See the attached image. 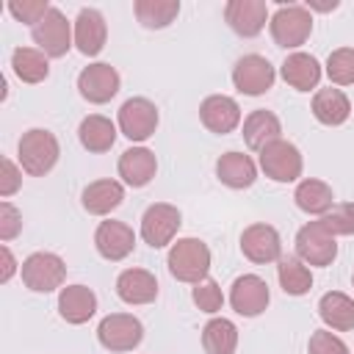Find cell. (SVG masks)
Segmentation results:
<instances>
[{
	"label": "cell",
	"instance_id": "30",
	"mask_svg": "<svg viewBox=\"0 0 354 354\" xmlns=\"http://www.w3.org/2000/svg\"><path fill=\"white\" fill-rule=\"evenodd\" d=\"M277 279L288 296H304L313 288V271L296 254H282L277 260Z\"/></svg>",
	"mask_w": 354,
	"mask_h": 354
},
{
	"label": "cell",
	"instance_id": "21",
	"mask_svg": "<svg viewBox=\"0 0 354 354\" xmlns=\"http://www.w3.org/2000/svg\"><path fill=\"white\" fill-rule=\"evenodd\" d=\"M216 177L232 188V191H243L249 185H254L257 180V163L252 160V155H243V152H224L218 160H216Z\"/></svg>",
	"mask_w": 354,
	"mask_h": 354
},
{
	"label": "cell",
	"instance_id": "9",
	"mask_svg": "<svg viewBox=\"0 0 354 354\" xmlns=\"http://www.w3.org/2000/svg\"><path fill=\"white\" fill-rule=\"evenodd\" d=\"M183 224V213L169 202H155L141 216V241L152 249H163L174 243L177 230Z\"/></svg>",
	"mask_w": 354,
	"mask_h": 354
},
{
	"label": "cell",
	"instance_id": "35",
	"mask_svg": "<svg viewBox=\"0 0 354 354\" xmlns=\"http://www.w3.org/2000/svg\"><path fill=\"white\" fill-rule=\"evenodd\" d=\"M191 299H194V304H196L202 313H207V315H216V313L224 307L221 285H218L216 279H210V277H205L202 282H196V285H194Z\"/></svg>",
	"mask_w": 354,
	"mask_h": 354
},
{
	"label": "cell",
	"instance_id": "25",
	"mask_svg": "<svg viewBox=\"0 0 354 354\" xmlns=\"http://www.w3.org/2000/svg\"><path fill=\"white\" fill-rule=\"evenodd\" d=\"M310 111H313V116H315L321 124L337 127V124H343V122L351 116V102H348V97H346L340 88L329 86V88H318V91L313 94Z\"/></svg>",
	"mask_w": 354,
	"mask_h": 354
},
{
	"label": "cell",
	"instance_id": "13",
	"mask_svg": "<svg viewBox=\"0 0 354 354\" xmlns=\"http://www.w3.org/2000/svg\"><path fill=\"white\" fill-rule=\"evenodd\" d=\"M268 301H271L268 285H266V279L257 277V274H243V277H238V279L232 282V288H230V307H232L238 315H243V318H254V315L266 313Z\"/></svg>",
	"mask_w": 354,
	"mask_h": 354
},
{
	"label": "cell",
	"instance_id": "7",
	"mask_svg": "<svg viewBox=\"0 0 354 354\" xmlns=\"http://www.w3.org/2000/svg\"><path fill=\"white\" fill-rule=\"evenodd\" d=\"M97 340L108 351H133L144 340V324L130 313H111L97 326Z\"/></svg>",
	"mask_w": 354,
	"mask_h": 354
},
{
	"label": "cell",
	"instance_id": "16",
	"mask_svg": "<svg viewBox=\"0 0 354 354\" xmlns=\"http://www.w3.org/2000/svg\"><path fill=\"white\" fill-rule=\"evenodd\" d=\"M94 246H97L100 257H105L111 263H119V260H124L133 252L136 232H133L130 224L116 221V218H108V221H100V227L94 232Z\"/></svg>",
	"mask_w": 354,
	"mask_h": 354
},
{
	"label": "cell",
	"instance_id": "5",
	"mask_svg": "<svg viewBox=\"0 0 354 354\" xmlns=\"http://www.w3.org/2000/svg\"><path fill=\"white\" fill-rule=\"evenodd\" d=\"M30 39L33 44L47 55V58H64L69 53V47L75 44V33H72V25L69 19L64 17L61 8H50L47 17L41 22H36L30 28Z\"/></svg>",
	"mask_w": 354,
	"mask_h": 354
},
{
	"label": "cell",
	"instance_id": "33",
	"mask_svg": "<svg viewBox=\"0 0 354 354\" xmlns=\"http://www.w3.org/2000/svg\"><path fill=\"white\" fill-rule=\"evenodd\" d=\"M133 11H136V19L144 28L160 30V28H169L177 19L180 3L177 0H136Z\"/></svg>",
	"mask_w": 354,
	"mask_h": 354
},
{
	"label": "cell",
	"instance_id": "27",
	"mask_svg": "<svg viewBox=\"0 0 354 354\" xmlns=\"http://www.w3.org/2000/svg\"><path fill=\"white\" fill-rule=\"evenodd\" d=\"M293 199H296V207L310 213V216H326L332 207H335V191L329 183L324 180H315V177H307L296 185L293 191Z\"/></svg>",
	"mask_w": 354,
	"mask_h": 354
},
{
	"label": "cell",
	"instance_id": "34",
	"mask_svg": "<svg viewBox=\"0 0 354 354\" xmlns=\"http://www.w3.org/2000/svg\"><path fill=\"white\" fill-rule=\"evenodd\" d=\"M326 75L335 86L354 83V47H337L326 58Z\"/></svg>",
	"mask_w": 354,
	"mask_h": 354
},
{
	"label": "cell",
	"instance_id": "8",
	"mask_svg": "<svg viewBox=\"0 0 354 354\" xmlns=\"http://www.w3.org/2000/svg\"><path fill=\"white\" fill-rule=\"evenodd\" d=\"M296 257L307 266H318L326 268L335 263L337 257V241L332 232H326V227L321 221H307L299 232H296Z\"/></svg>",
	"mask_w": 354,
	"mask_h": 354
},
{
	"label": "cell",
	"instance_id": "26",
	"mask_svg": "<svg viewBox=\"0 0 354 354\" xmlns=\"http://www.w3.org/2000/svg\"><path fill=\"white\" fill-rule=\"evenodd\" d=\"M279 133H282V122H279V116H277L274 111L257 108V111H252V113L243 119V141H246V147L254 149V152H260L266 144L282 138Z\"/></svg>",
	"mask_w": 354,
	"mask_h": 354
},
{
	"label": "cell",
	"instance_id": "24",
	"mask_svg": "<svg viewBox=\"0 0 354 354\" xmlns=\"http://www.w3.org/2000/svg\"><path fill=\"white\" fill-rule=\"evenodd\" d=\"M122 202H124V188L119 180H94L80 194V205L91 216H108Z\"/></svg>",
	"mask_w": 354,
	"mask_h": 354
},
{
	"label": "cell",
	"instance_id": "15",
	"mask_svg": "<svg viewBox=\"0 0 354 354\" xmlns=\"http://www.w3.org/2000/svg\"><path fill=\"white\" fill-rule=\"evenodd\" d=\"M224 19L238 36L254 39L257 33H263V28L271 17H268L266 0H230L224 6Z\"/></svg>",
	"mask_w": 354,
	"mask_h": 354
},
{
	"label": "cell",
	"instance_id": "14",
	"mask_svg": "<svg viewBox=\"0 0 354 354\" xmlns=\"http://www.w3.org/2000/svg\"><path fill=\"white\" fill-rule=\"evenodd\" d=\"M241 252L257 266L277 263L282 257V238L271 224H249L241 232Z\"/></svg>",
	"mask_w": 354,
	"mask_h": 354
},
{
	"label": "cell",
	"instance_id": "6",
	"mask_svg": "<svg viewBox=\"0 0 354 354\" xmlns=\"http://www.w3.org/2000/svg\"><path fill=\"white\" fill-rule=\"evenodd\" d=\"M257 155H260V169L274 183H293V180L301 177L304 158H301V152H299V147L293 141L277 138V141L266 144Z\"/></svg>",
	"mask_w": 354,
	"mask_h": 354
},
{
	"label": "cell",
	"instance_id": "17",
	"mask_svg": "<svg viewBox=\"0 0 354 354\" xmlns=\"http://www.w3.org/2000/svg\"><path fill=\"white\" fill-rule=\"evenodd\" d=\"M199 119L210 133L227 136L241 124V105L227 94H210L199 105Z\"/></svg>",
	"mask_w": 354,
	"mask_h": 354
},
{
	"label": "cell",
	"instance_id": "20",
	"mask_svg": "<svg viewBox=\"0 0 354 354\" xmlns=\"http://www.w3.org/2000/svg\"><path fill=\"white\" fill-rule=\"evenodd\" d=\"M116 296L124 304H149L158 299V279L147 268H124L116 277Z\"/></svg>",
	"mask_w": 354,
	"mask_h": 354
},
{
	"label": "cell",
	"instance_id": "37",
	"mask_svg": "<svg viewBox=\"0 0 354 354\" xmlns=\"http://www.w3.org/2000/svg\"><path fill=\"white\" fill-rule=\"evenodd\" d=\"M50 8H53V6H50L47 0H11V3H8L11 17H14L17 22L30 25V28H33L36 22H41Z\"/></svg>",
	"mask_w": 354,
	"mask_h": 354
},
{
	"label": "cell",
	"instance_id": "32",
	"mask_svg": "<svg viewBox=\"0 0 354 354\" xmlns=\"http://www.w3.org/2000/svg\"><path fill=\"white\" fill-rule=\"evenodd\" d=\"M202 348L205 354H235L238 326L230 318H210L202 326Z\"/></svg>",
	"mask_w": 354,
	"mask_h": 354
},
{
	"label": "cell",
	"instance_id": "42",
	"mask_svg": "<svg viewBox=\"0 0 354 354\" xmlns=\"http://www.w3.org/2000/svg\"><path fill=\"white\" fill-rule=\"evenodd\" d=\"M310 8H318V11H332V8H337V0H332V3H313V0H310V3H307V11H310Z\"/></svg>",
	"mask_w": 354,
	"mask_h": 354
},
{
	"label": "cell",
	"instance_id": "19",
	"mask_svg": "<svg viewBox=\"0 0 354 354\" xmlns=\"http://www.w3.org/2000/svg\"><path fill=\"white\" fill-rule=\"evenodd\" d=\"M108 41V25H105V17L97 11V8H80L77 19H75V47L94 58L102 53Z\"/></svg>",
	"mask_w": 354,
	"mask_h": 354
},
{
	"label": "cell",
	"instance_id": "28",
	"mask_svg": "<svg viewBox=\"0 0 354 354\" xmlns=\"http://www.w3.org/2000/svg\"><path fill=\"white\" fill-rule=\"evenodd\" d=\"M77 138H80L83 149L102 155L116 144V124L102 113H88L77 127Z\"/></svg>",
	"mask_w": 354,
	"mask_h": 354
},
{
	"label": "cell",
	"instance_id": "38",
	"mask_svg": "<svg viewBox=\"0 0 354 354\" xmlns=\"http://www.w3.org/2000/svg\"><path fill=\"white\" fill-rule=\"evenodd\" d=\"M307 351L310 354H348V346L329 329H318L310 335V343H307Z\"/></svg>",
	"mask_w": 354,
	"mask_h": 354
},
{
	"label": "cell",
	"instance_id": "29",
	"mask_svg": "<svg viewBox=\"0 0 354 354\" xmlns=\"http://www.w3.org/2000/svg\"><path fill=\"white\" fill-rule=\"evenodd\" d=\"M318 315L329 329L348 332L354 329V299L340 290H329L318 299Z\"/></svg>",
	"mask_w": 354,
	"mask_h": 354
},
{
	"label": "cell",
	"instance_id": "43",
	"mask_svg": "<svg viewBox=\"0 0 354 354\" xmlns=\"http://www.w3.org/2000/svg\"><path fill=\"white\" fill-rule=\"evenodd\" d=\"M351 285H354V274H351Z\"/></svg>",
	"mask_w": 354,
	"mask_h": 354
},
{
	"label": "cell",
	"instance_id": "3",
	"mask_svg": "<svg viewBox=\"0 0 354 354\" xmlns=\"http://www.w3.org/2000/svg\"><path fill=\"white\" fill-rule=\"evenodd\" d=\"M268 30L277 47L296 50L313 33V14L307 6H279L268 19Z\"/></svg>",
	"mask_w": 354,
	"mask_h": 354
},
{
	"label": "cell",
	"instance_id": "18",
	"mask_svg": "<svg viewBox=\"0 0 354 354\" xmlns=\"http://www.w3.org/2000/svg\"><path fill=\"white\" fill-rule=\"evenodd\" d=\"M119 177L124 180V185L130 188H144L155 180V171H158V158L152 149L147 147H130L119 155Z\"/></svg>",
	"mask_w": 354,
	"mask_h": 354
},
{
	"label": "cell",
	"instance_id": "10",
	"mask_svg": "<svg viewBox=\"0 0 354 354\" xmlns=\"http://www.w3.org/2000/svg\"><path fill=\"white\" fill-rule=\"evenodd\" d=\"M158 122H160L158 108L147 97H130V100H124L122 108H119V116H116V124H119L122 136L130 138V141H147L149 136H155Z\"/></svg>",
	"mask_w": 354,
	"mask_h": 354
},
{
	"label": "cell",
	"instance_id": "31",
	"mask_svg": "<svg viewBox=\"0 0 354 354\" xmlns=\"http://www.w3.org/2000/svg\"><path fill=\"white\" fill-rule=\"evenodd\" d=\"M11 69L22 83H41L50 75V58L39 47H17L11 53Z\"/></svg>",
	"mask_w": 354,
	"mask_h": 354
},
{
	"label": "cell",
	"instance_id": "40",
	"mask_svg": "<svg viewBox=\"0 0 354 354\" xmlns=\"http://www.w3.org/2000/svg\"><path fill=\"white\" fill-rule=\"evenodd\" d=\"M22 185V169L11 160V158H3V174H0V196L8 199L19 191Z\"/></svg>",
	"mask_w": 354,
	"mask_h": 354
},
{
	"label": "cell",
	"instance_id": "2",
	"mask_svg": "<svg viewBox=\"0 0 354 354\" xmlns=\"http://www.w3.org/2000/svg\"><path fill=\"white\" fill-rule=\"evenodd\" d=\"M169 274L177 282H202L210 271V249L199 238H177L166 254Z\"/></svg>",
	"mask_w": 354,
	"mask_h": 354
},
{
	"label": "cell",
	"instance_id": "22",
	"mask_svg": "<svg viewBox=\"0 0 354 354\" xmlns=\"http://www.w3.org/2000/svg\"><path fill=\"white\" fill-rule=\"evenodd\" d=\"M321 72H324V69H321L318 58L310 55V53H290V55L282 61V66H279L282 80H285L290 88H296V91L318 88Z\"/></svg>",
	"mask_w": 354,
	"mask_h": 354
},
{
	"label": "cell",
	"instance_id": "23",
	"mask_svg": "<svg viewBox=\"0 0 354 354\" xmlns=\"http://www.w3.org/2000/svg\"><path fill=\"white\" fill-rule=\"evenodd\" d=\"M97 313V293L86 285H66L58 293V315L66 324H86Z\"/></svg>",
	"mask_w": 354,
	"mask_h": 354
},
{
	"label": "cell",
	"instance_id": "41",
	"mask_svg": "<svg viewBox=\"0 0 354 354\" xmlns=\"http://www.w3.org/2000/svg\"><path fill=\"white\" fill-rule=\"evenodd\" d=\"M0 254H3V271H0V282H8L14 274H17V260L11 254L8 246H0Z\"/></svg>",
	"mask_w": 354,
	"mask_h": 354
},
{
	"label": "cell",
	"instance_id": "39",
	"mask_svg": "<svg viewBox=\"0 0 354 354\" xmlns=\"http://www.w3.org/2000/svg\"><path fill=\"white\" fill-rule=\"evenodd\" d=\"M22 230V213L11 202H0V241H14Z\"/></svg>",
	"mask_w": 354,
	"mask_h": 354
},
{
	"label": "cell",
	"instance_id": "11",
	"mask_svg": "<svg viewBox=\"0 0 354 354\" xmlns=\"http://www.w3.org/2000/svg\"><path fill=\"white\" fill-rule=\"evenodd\" d=\"M277 80V69L271 66V61L266 55H257V53H249L243 58L235 61L232 66V83L241 94L246 97H260L266 94Z\"/></svg>",
	"mask_w": 354,
	"mask_h": 354
},
{
	"label": "cell",
	"instance_id": "1",
	"mask_svg": "<svg viewBox=\"0 0 354 354\" xmlns=\"http://www.w3.org/2000/svg\"><path fill=\"white\" fill-rule=\"evenodd\" d=\"M58 155H61L58 138L50 130H44V127H30L28 133H22V138L17 144L19 166L30 177L50 174L55 169V163H58Z\"/></svg>",
	"mask_w": 354,
	"mask_h": 354
},
{
	"label": "cell",
	"instance_id": "12",
	"mask_svg": "<svg viewBox=\"0 0 354 354\" xmlns=\"http://www.w3.org/2000/svg\"><path fill=\"white\" fill-rule=\"evenodd\" d=\"M119 86H122V77L119 72L105 64V61H97V64H88L80 69L77 75V91L86 102L91 105H105L111 102L116 94H119Z\"/></svg>",
	"mask_w": 354,
	"mask_h": 354
},
{
	"label": "cell",
	"instance_id": "36",
	"mask_svg": "<svg viewBox=\"0 0 354 354\" xmlns=\"http://www.w3.org/2000/svg\"><path fill=\"white\" fill-rule=\"evenodd\" d=\"M326 232L337 235H354V202H335V207L318 218Z\"/></svg>",
	"mask_w": 354,
	"mask_h": 354
},
{
	"label": "cell",
	"instance_id": "4",
	"mask_svg": "<svg viewBox=\"0 0 354 354\" xmlns=\"http://www.w3.org/2000/svg\"><path fill=\"white\" fill-rule=\"evenodd\" d=\"M22 282L33 293H53L66 279V263L55 252H33L19 266Z\"/></svg>",
	"mask_w": 354,
	"mask_h": 354
}]
</instances>
